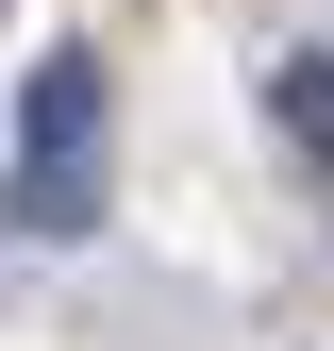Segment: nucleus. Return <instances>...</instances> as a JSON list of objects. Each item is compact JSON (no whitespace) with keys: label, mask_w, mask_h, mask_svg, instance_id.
I'll use <instances>...</instances> for the list:
<instances>
[{"label":"nucleus","mask_w":334,"mask_h":351,"mask_svg":"<svg viewBox=\"0 0 334 351\" xmlns=\"http://www.w3.org/2000/svg\"><path fill=\"white\" fill-rule=\"evenodd\" d=\"M84 151H101V51H51L17 84V217L34 234H84V217H101Z\"/></svg>","instance_id":"f257e3e1"},{"label":"nucleus","mask_w":334,"mask_h":351,"mask_svg":"<svg viewBox=\"0 0 334 351\" xmlns=\"http://www.w3.org/2000/svg\"><path fill=\"white\" fill-rule=\"evenodd\" d=\"M268 117H284L318 167H334V51H284V67H268Z\"/></svg>","instance_id":"f03ea898"}]
</instances>
